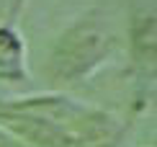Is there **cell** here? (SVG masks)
Listing matches in <instances>:
<instances>
[{"label":"cell","mask_w":157,"mask_h":147,"mask_svg":"<svg viewBox=\"0 0 157 147\" xmlns=\"http://www.w3.org/2000/svg\"><path fill=\"white\" fill-rule=\"evenodd\" d=\"M5 124L41 147H106L116 124L64 98H36L5 109Z\"/></svg>","instance_id":"obj_1"},{"label":"cell","mask_w":157,"mask_h":147,"mask_svg":"<svg viewBox=\"0 0 157 147\" xmlns=\"http://www.w3.org/2000/svg\"><path fill=\"white\" fill-rule=\"evenodd\" d=\"M103 46V34L93 29H82L70 34L67 44H62V52L57 54V65L59 72H80L85 70V59L82 54H90V59H98V52Z\"/></svg>","instance_id":"obj_2"},{"label":"cell","mask_w":157,"mask_h":147,"mask_svg":"<svg viewBox=\"0 0 157 147\" xmlns=\"http://www.w3.org/2000/svg\"><path fill=\"white\" fill-rule=\"evenodd\" d=\"M0 77L21 80L23 77V65H21V44L18 39L0 31Z\"/></svg>","instance_id":"obj_3"}]
</instances>
